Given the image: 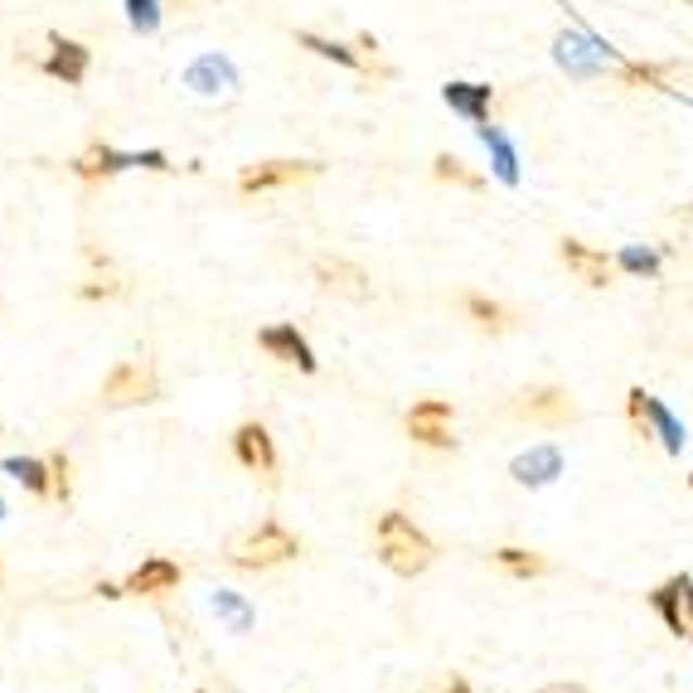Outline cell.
<instances>
[{"instance_id": "cell-27", "label": "cell", "mask_w": 693, "mask_h": 693, "mask_svg": "<svg viewBox=\"0 0 693 693\" xmlns=\"http://www.w3.org/2000/svg\"><path fill=\"white\" fill-rule=\"evenodd\" d=\"M214 612L229 620L233 630H247V626H253V612H247V602H238L233 592H214Z\"/></svg>"}, {"instance_id": "cell-31", "label": "cell", "mask_w": 693, "mask_h": 693, "mask_svg": "<svg viewBox=\"0 0 693 693\" xmlns=\"http://www.w3.org/2000/svg\"><path fill=\"white\" fill-rule=\"evenodd\" d=\"M170 5H190V0H170Z\"/></svg>"}, {"instance_id": "cell-15", "label": "cell", "mask_w": 693, "mask_h": 693, "mask_svg": "<svg viewBox=\"0 0 693 693\" xmlns=\"http://www.w3.org/2000/svg\"><path fill=\"white\" fill-rule=\"evenodd\" d=\"M233 451H238V461H243L247 471H257V475L277 471V451H272V437H267L262 422H243V427L233 432Z\"/></svg>"}, {"instance_id": "cell-4", "label": "cell", "mask_w": 693, "mask_h": 693, "mask_svg": "<svg viewBox=\"0 0 693 693\" xmlns=\"http://www.w3.org/2000/svg\"><path fill=\"white\" fill-rule=\"evenodd\" d=\"M131 165H146V170H170V155L165 151H112V146H88L74 161V175L78 180H107L117 170H131Z\"/></svg>"}, {"instance_id": "cell-5", "label": "cell", "mask_w": 693, "mask_h": 693, "mask_svg": "<svg viewBox=\"0 0 693 693\" xmlns=\"http://www.w3.org/2000/svg\"><path fill=\"white\" fill-rule=\"evenodd\" d=\"M296 534H286L282 524H257L253 534H243V539L233 543V563L243 567H272V563H286V557H296Z\"/></svg>"}, {"instance_id": "cell-9", "label": "cell", "mask_w": 693, "mask_h": 693, "mask_svg": "<svg viewBox=\"0 0 693 693\" xmlns=\"http://www.w3.org/2000/svg\"><path fill=\"white\" fill-rule=\"evenodd\" d=\"M451 402L447 398H422V402H412V412H408V437L412 441H422V447H437V451H447V447H457V437H451Z\"/></svg>"}, {"instance_id": "cell-7", "label": "cell", "mask_w": 693, "mask_h": 693, "mask_svg": "<svg viewBox=\"0 0 693 693\" xmlns=\"http://www.w3.org/2000/svg\"><path fill=\"white\" fill-rule=\"evenodd\" d=\"M650 606H655V616L665 620L669 636L693 640V577H689V573H679V577H669V582H659L655 592H650Z\"/></svg>"}, {"instance_id": "cell-25", "label": "cell", "mask_w": 693, "mask_h": 693, "mask_svg": "<svg viewBox=\"0 0 693 693\" xmlns=\"http://www.w3.org/2000/svg\"><path fill=\"white\" fill-rule=\"evenodd\" d=\"M432 175H437V180H457V184H465V190H485L480 175H471V170H465V161H457V155H447V151L432 161Z\"/></svg>"}, {"instance_id": "cell-13", "label": "cell", "mask_w": 693, "mask_h": 693, "mask_svg": "<svg viewBox=\"0 0 693 693\" xmlns=\"http://www.w3.org/2000/svg\"><path fill=\"white\" fill-rule=\"evenodd\" d=\"M441 98H447V107L465 117L471 127H480V121H490V107H495V88L490 82H447L441 88Z\"/></svg>"}, {"instance_id": "cell-12", "label": "cell", "mask_w": 693, "mask_h": 693, "mask_svg": "<svg viewBox=\"0 0 693 693\" xmlns=\"http://www.w3.org/2000/svg\"><path fill=\"white\" fill-rule=\"evenodd\" d=\"M257 345H262L272 359H282V364H296L301 374H316V355H310L306 335L296 325H267V330H257Z\"/></svg>"}, {"instance_id": "cell-22", "label": "cell", "mask_w": 693, "mask_h": 693, "mask_svg": "<svg viewBox=\"0 0 693 693\" xmlns=\"http://www.w3.org/2000/svg\"><path fill=\"white\" fill-rule=\"evenodd\" d=\"M5 471L15 475L25 490H35V495H54V471H49L44 461H29V457H10L5 461Z\"/></svg>"}, {"instance_id": "cell-10", "label": "cell", "mask_w": 693, "mask_h": 693, "mask_svg": "<svg viewBox=\"0 0 693 693\" xmlns=\"http://www.w3.org/2000/svg\"><path fill=\"white\" fill-rule=\"evenodd\" d=\"M155 393H161V384H155V369L146 359H121V364L102 378V398L117 402V408L121 402H151Z\"/></svg>"}, {"instance_id": "cell-14", "label": "cell", "mask_w": 693, "mask_h": 693, "mask_svg": "<svg viewBox=\"0 0 693 693\" xmlns=\"http://www.w3.org/2000/svg\"><path fill=\"white\" fill-rule=\"evenodd\" d=\"M475 137H480V146L490 151L495 180H500V184H519V146L510 141V131L495 127V121H480V127H475Z\"/></svg>"}, {"instance_id": "cell-16", "label": "cell", "mask_w": 693, "mask_h": 693, "mask_svg": "<svg viewBox=\"0 0 693 693\" xmlns=\"http://www.w3.org/2000/svg\"><path fill=\"white\" fill-rule=\"evenodd\" d=\"M510 475L519 485H548V480H557L563 475V447H534V451H524V457H514L510 461Z\"/></svg>"}, {"instance_id": "cell-21", "label": "cell", "mask_w": 693, "mask_h": 693, "mask_svg": "<svg viewBox=\"0 0 693 693\" xmlns=\"http://www.w3.org/2000/svg\"><path fill=\"white\" fill-rule=\"evenodd\" d=\"M465 310H471V320H475L480 330H490V335H504V330L514 325L510 310H504L500 301H490V296H480V292L465 296Z\"/></svg>"}, {"instance_id": "cell-17", "label": "cell", "mask_w": 693, "mask_h": 693, "mask_svg": "<svg viewBox=\"0 0 693 693\" xmlns=\"http://www.w3.org/2000/svg\"><path fill=\"white\" fill-rule=\"evenodd\" d=\"M88 64H92L88 44H78V39H54V54L44 59V74L74 88V82L88 78Z\"/></svg>"}, {"instance_id": "cell-24", "label": "cell", "mask_w": 693, "mask_h": 693, "mask_svg": "<svg viewBox=\"0 0 693 693\" xmlns=\"http://www.w3.org/2000/svg\"><path fill=\"white\" fill-rule=\"evenodd\" d=\"M616 267H620V272H630V277H659V253H655V247H620Z\"/></svg>"}, {"instance_id": "cell-20", "label": "cell", "mask_w": 693, "mask_h": 693, "mask_svg": "<svg viewBox=\"0 0 693 693\" xmlns=\"http://www.w3.org/2000/svg\"><path fill=\"white\" fill-rule=\"evenodd\" d=\"M495 567H500L504 577H519V582H529V577H543L548 573V557L534 553V548H495Z\"/></svg>"}, {"instance_id": "cell-8", "label": "cell", "mask_w": 693, "mask_h": 693, "mask_svg": "<svg viewBox=\"0 0 693 693\" xmlns=\"http://www.w3.org/2000/svg\"><path fill=\"white\" fill-rule=\"evenodd\" d=\"M514 412H519L524 422H534V427H548V432L567 427V422L577 418L573 398H567L563 388H553V384H543V388H524L519 398H514Z\"/></svg>"}, {"instance_id": "cell-26", "label": "cell", "mask_w": 693, "mask_h": 693, "mask_svg": "<svg viewBox=\"0 0 693 693\" xmlns=\"http://www.w3.org/2000/svg\"><path fill=\"white\" fill-rule=\"evenodd\" d=\"M127 20L137 35H155L161 29V5L155 0H127Z\"/></svg>"}, {"instance_id": "cell-11", "label": "cell", "mask_w": 693, "mask_h": 693, "mask_svg": "<svg viewBox=\"0 0 693 693\" xmlns=\"http://www.w3.org/2000/svg\"><path fill=\"white\" fill-rule=\"evenodd\" d=\"M310 175H320L316 161H267V165H247V170L238 175V190L257 194V190H277V184L310 180Z\"/></svg>"}, {"instance_id": "cell-28", "label": "cell", "mask_w": 693, "mask_h": 693, "mask_svg": "<svg viewBox=\"0 0 693 693\" xmlns=\"http://www.w3.org/2000/svg\"><path fill=\"white\" fill-rule=\"evenodd\" d=\"M49 471H54V500H68V457H49Z\"/></svg>"}, {"instance_id": "cell-3", "label": "cell", "mask_w": 693, "mask_h": 693, "mask_svg": "<svg viewBox=\"0 0 693 693\" xmlns=\"http://www.w3.org/2000/svg\"><path fill=\"white\" fill-rule=\"evenodd\" d=\"M626 408H630V422H636V432H645V437L655 432L659 447H665L669 457H679V451H684V422H679L659 398H650L645 388H630Z\"/></svg>"}, {"instance_id": "cell-32", "label": "cell", "mask_w": 693, "mask_h": 693, "mask_svg": "<svg viewBox=\"0 0 693 693\" xmlns=\"http://www.w3.org/2000/svg\"><path fill=\"white\" fill-rule=\"evenodd\" d=\"M689 485H693V475H689Z\"/></svg>"}, {"instance_id": "cell-18", "label": "cell", "mask_w": 693, "mask_h": 693, "mask_svg": "<svg viewBox=\"0 0 693 693\" xmlns=\"http://www.w3.org/2000/svg\"><path fill=\"white\" fill-rule=\"evenodd\" d=\"M563 262L573 267L587 286H606V282H612V257L596 253V247H587V243H577V238H567V243H563Z\"/></svg>"}, {"instance_id": "cell-29", "label": "cell", "mask_w": 693, "mask_h": 693, "mask_svg": "<svg viewBox=\"0 0 693 693\" xmlns=\"http://www.w3.org/2000/svg\"><path fill=\"white\" fill-rule=\"evenodd\" d=\"M447 693H471V684H465V679H451Z\"/></svg>"}, {"instance_id": "cell-30", "label": "cell", "mask_w": 693, "mask_h": 693, "mask_svg": "<svg viewBox=\"0 0 693 693\" xmlns=\"http://www.w3.org/2000/svg\"><path fill=\"white\" fill-rule=\"evenodd\" d=\"M0 519H5V500H0Z\"/></svg>"}, {"instance_id": "cell-1", "label": "cell", "mask_w": 693, "mask_h": 693, "mask_svg": "<svg viewBox=\"0 0 693 693\" xmlns=\"http://www.w3.org/2000/svg\"><path fill=\"white\" fill-rule=\"evenodd\" d=\"M374 539H378V557H384V567H388V573H398V577L427 573L432 557H437V548H432L427 534H422L418 524H412L408 514H398V510L378 514Z\"/></svg>"}, {"instance_id": "cell-6", "label": "cell", "mask_w": 693, "mask_h": 693, "mask_svg": "<svg viewBox=\"0 0 693 693\" xmlns=\"http://www.w3.org/2000/svg\"><path fill=\"white\" fill-rule=\"evenodd\" d=\"M180 82L204 102H229L243 82H238V68L229 54H200L190 68L180 74Z\"/></svg>"}, {"instance_id": "cell-19", "label": "cell", "mask_w": 693, "mask_h": 693, "mask_svg": "<svg viewBox=\"0 0 693 693\" xmlns=\"http://www.w3.org/2000/svg\"><path fill=\"white\" fill-rule=\"evenodd\" d=\"M170 587H180V563H170V557H151V563H141L137 573L127 577V587H121V592L151 596V592H170Z\"/></svg>"}, {"instance_id": "cell-23", "label": "cell", "mask_w": 693, "mask_h": 693, "mask_svg": "<svg viewBox=\"0 0 693 693\" xmlns=\"http://www.w3.org/2000/svg\"><path fill=\"white\" fill-rule=\"evenodd\" d=\"M296 44L310 49V54H320V59H335V64H345V68H364L359 64V54L349 44H335V39H320V35H310V29H301L296 35Z\"/></svg>"}, {"instance_id": "cell-2", "label": "cell", "mask_w": 693, "mask_h": 693, "mask_svg": "<svg viewBox=\"0 0 693 693\" xmlns=\"http://www.w3.org/2000/svg\"><path fill=\"white\" fill-rule=\"evenodd\" d=\"M553 59H557V68H563L567 78H602L606 68L626 74V59H616L612 49H606L596 35H587V29H557Z\"/></svg>"}]
</instances>
